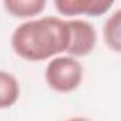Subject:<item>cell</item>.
<instances>
[{
    "label": "cell",
    "instance_id": "cell-1",
    "mask_svg": "<svg viewBox=\"0 0 121 121\" xmlns=\"http://www.w3.org/2000/svg\"><path fill=\"white\" fill-rule=\"evenodd\" d=\"M70 41L67 22L46 16L19 24L12 34L14 53L30 61H40L66 53Z\"/></svg>",
    "mask_w": 121,
    "mask_h": 121
},
{
    "label": "cell",
    "instance_id": "cell-2",
    "mask_svg": "<svg viewBox=\"0 0 121 121\" xmlns=\"http://www.w3.org/2000/svg\"><path fill=\"white\" fill-rule=\"evenodd\" d=\"M44 77L51 90L70 93L76 90L83 80V66L74 57L58 56L48 61Z\"/></svg>",
    "mask_w": 121,
    "mask_h": 121
},
{
    "label": "cell",
    "instance_id": "cell-3",
    "mask_svg": "<svg viewBox=\"0 0 121 121\" xmlns=\"http://www.w3.org/2000/svg\"><path fill=\"white\" fill-rule=\"evenodd\" d=\"M67 26L70 33V41L66 53L74 58L88 54L94 48L97 41L94 26L83 19L67 20Z\"/></svg>",
    "mask_w": 121,
    "mask_h": 121
},
{
    "label": "cell",
    "instance_id": "cell-4",
    "mask_svg": "<svg viewBox=\"0 0 121 121\" xmlns=\"http://www.w3.org/2000/svg\"><path fill=\"white\" fill-rule=\"evenodd\" d=\"M56 7L66 16L74 14H90L98 16L111 7L112 0H56Z\"/></svg>",
    "mask_w": 121,
    "mask_h": 121
},
{
    "label": "cell",
    "instance_id": "cell-5",
    "mask_svg": "<svg viewBox=\"0 0 121 121\" xmlns=\"http://www.w3.org/2000/svg\"><path fill=\"white\" fill-rule=\"evenodd\" d=\"M20 95V86L17 78L7 73L0 70V108L12 107Z\"/></svg>",
    "mask_w": 121,
    "mask_h": 121
},
{
    "label": "cell",
    "instance_id": "cell-6",
    "mask_svg": "<svg viewBox=\"0 0 121 121\" xmlns=\"http://www.w3.org/2000/svg\"><path fill=\"white\" fill-rule=\"evenodd\" d=\"M104 40L114 51H121V10L117 9L104 23Z\"/></svg>",
    "mask_w": 121,
    "mask_h": 121
},
{
    "label": "cell",
    "instance_id": "cell-7",
    "mask_svg": "<svg viewBox=\"0 0 121 121\" xmlns=\"http://www.w3.org/2000/svg\"><path fill=\"white\" fill-rule=\"evenodd\" d=\"M46 6L44 0H6L4 7L17 17H33Z\"/></svg>",
    "mask_w": 121,
    "mask_h": 121
},
{
    "label": "cell",
    "instance_id": "cell-8",
    "mask_svg": "<svg viewBox=\"0 0 121 121\" xmlns=\"http://www.w3.org/2000/svg\"><path fill=\"white\" fill-rule=\"evenodd\" d=\"M66 121H90V120L86 118V117H71V118H69Z\"/></svg>",
    "mask_w": 121,
    "mask_h": 121
}]
</instances>
